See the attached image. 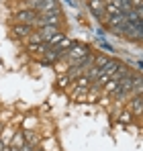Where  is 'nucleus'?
I'll use <instances>...</instances> for the list:
<instances>
[{
	"label": "nucleus",
	"mask_w": 143,
	"mask_h": 151,
	"mask_svg": "<svg viewBox=\"0 0 143 151\" xmlns=\"http://www.w3.org/2000/svg\"><path fill=\"white\" fill-rule=\"evenodd\" d=\"M68 82H70V78H68V76L59 78V86H61V88H66V86H68Z\"/></svg>",
	"instance_id": "obj_15"
},
{
	"label": "nucleus",
	"mask_w": 143,
	"mask_h": 151,
	"mask_svg": "<svg viewBox=\"0 0 143 151\" xmlns=\"http://www.w3.org/2000/svg\"><path fill=\"white\" fill-rule=\"evenodd\" d=\"M90 53H88V49L84 47V45H72L70 49L66 51V55H64V59H68L70 63H76V61H80V59H84V57H88Z\"/></svg>",
	"instance_id": "obj_2"
},
{
	"label": "nucleus",
	"mask_w": 143,
	"mask_h": 151,
	"mask_svg": "<svg viewBox=\"0 0 143 151\" xmlns=\"http://www.w3.org/2000/svg\"><path fill=\"white\" fill-rule=\"evenodd\" d=\"M139 29H141V33H143V21H141V23H139Z\"/></svg>",
	"instance_id": "obj_21"
},
{
	"label": "nucleus",
	"mask_w": 143,
	"mask_h": 151,
	"mask_svg": "<svg viewBox=\"0 0 143 151\" xmlns=\"http://www.w3.org/2000/svg\"><path fill=\"white\" fill-rule=\"evenodd\" d=\"M4 139H12V131L6 129V131H4Z\"/></svg>",
	"instance_id": "obj_18"
},
{
	"label": "nucleus",
	"mask_w": 143,
	"mask_h": 151,
	"mask_svg": "<svg viewBox=\"0 0 143 151\" xmlns=\"http://www.w3.org/2000/svg\"><path fill=\"white\" fill-rule=\"evenodd\" d=\"M25 143H27V139H25V133H19V135H12V147H17V149H21Z\"/></svg>",
	"instance_id": "obj_10"
},
{
	"label": "nucleus",
	"mask_w": 143,
	"mask_h": 151,
	"mask_svg": "<svg viewBox=\"0 0 143 151\" xmlns=\"http://www.w3.org/2000/svg\"><path fill=\"white\" fill-rule=\"evenodd\" d=\"M39 43H45L43 37H41L39 33H31V35H29V45H39Z\"/></svg>",
	"instance_id": "obj_11"
},
{
	"label": "nucleus",
	"mask_w": 143,
	"mask_h": 151,
	"mask_svg": "<svg viewBox=\"0 0 143 151\" xmlns=\"http://www.w3.org/2000/svg\"><path fill=\"white\" fill-rule=\"evenodd\" d=\"M21 151H35V149H33V145H31V143H25L23 147H21Z\"/></svg>",
	"instance_id": "obj_17"
},
{
	"label": "nucleus",
	"mask_w": 143,
	"mask_h": 151,
	"mask_svg": "<svg viewBox=\"0 0 143 151\" xmlns=\"http://www.w3.org/2000/svg\"><path fill=\"white\" fill-rule=\"evenodd\" d=\"M59 31H57V27H41V31H39V35L43 37V41H49L53 35H57Z\"/></svg>",
	"instance_id": "obj_8"
},
{
	"label": "nucleus",
	"mask_w": 143,
	"mask_h": 151,
	"mask_svg": "<svg viewBox=\"0 0 143 151\" xmlns=\"http://www.w3.org/2000/svg\"><path fill=\"white\" fill-rule=\"evenodd\" d=\"M119 121H121V123H129V121H131V112H129V110L121 112V114H119Z\"/></svg>",
	"instance_id": "obj_13"
},
{
	"label": "nucleus",
	"mask_w": 143,
	"mask_h": 151,
	"mask_svg": "<svg viewBox=\"0 0 143 151\" xmlns=\"http://www.w3.org/2000/svg\"><path fill=\"white\" fill-rule=\"evenodd\" d=\"M88 6H90V10L94 12L96 17H102V14L106 12V2H104V0H90Z\"/></svg>",
	"instance_id": "obj_5"
},
{
	"label": "nucleus",
	"mask_w": 143,
	"mask_h": 151,
	"mask_svg": "<svg viewBox=\"0 0 143 151\" xmlns=\"http://www.w3.org/2000/svg\"><path fill=\"white\" fill-rule=\"evenodd\" d=\"M33 10H39L41 14L51 12V10H57V0H35Z\"/></svg>",
	"instance_id": "obj_4"
},
{
	"label": "nucleus",
	"mask_w": 143,
	"mask_h": 151,
	"mask_svg": "<svg viewBox=\"0 0 143 151\" xmlns=\"http://www.w3.org/2000/svg\"><path fill=\"white\" fill-rule=\"evenodd\" d=\"M37 19H39V14H37V10H33V8H29V10H21L19 14H17V21L21 23V25H37Z\"/></svg>",
	"instance_id": "obj_3"
},
{
	"label": "nucleus",
	"mask_w": 143,
	"mask_h": 151,
	"mask_svg": "<svg viewBox=\"0 0 143 151\" xmlns=\"http://www.w3.org/2000/svg\"><path fill=\"white\" fill-rule=\"evenodd\" d=\"M129 112L131 114H141L143 112V98L141 96H133V100L129 102Z\"/></svg>",
	"instance_id": "obj_6"
},
{
	"label": "nucleus",
	"mask_w": 143,
	"mask_h": 151,
	"mask_svg": "<svg viewBox=\"0 0 143 151\" xmlns=\"http://www.w3.org/2000/svg\"><path fill=\"white\" fill-rule=\"evenodd\" d=\"M12 31H14L17 37H29V35L33 33V27L31 25H21V23H19V25H14Z\"/></svg>",
	"instance_id": "obj_7"
},
{
	"label": "nucleus",
	"mask_w": 143,
	"mask_h": 151,
	"mask_svg": "<svg viewBox=\"0 0 143 151\" xmlns=\"http://www.w3.org/2000/svg\"><path fill=\"white\" fill-rule=\"evenodd\" d=\"M92 86V80L88 78V76H82V78H76V88H84V90H88Z\"/></svg>",
	"instance_id": "obj_9"
},
{
	"label": "nucleus",
	"mask_w": 143,
	"mask_h": 151,
	"mask_svg": "<svg viewBox=\"0 0 143 151\" xmlns=\"http://www.w3.org/2000/svg\"><path fill=\"white\" fill-rule=\"evenodd\" d=\"M4 147H6V145H4V141L0 139V151H4Z\"/></svg>",
	"instance_id": "obj_20"
},
{
	"label": "nucleus",
	"mask_w": 143,
	"mask_h": 151,
	"mask_svg": "<svg viewBox=\"0 0 143 151\" xmlns=\"http://www.w3.org/2000/svg\"><path fill=\"white\" fill-rule=\"evenodd\" d=\"M4 151H21V149H17V147H4Z\"/></svg>",
	"instance_id": "obj_19"
},
{
	"label": "nucleus",
	"mask_w": 143,
	"mask_h": 151,
	"mask_svg": "<svg viewBox=\"0 0 143 151\" xmlns=\"http://www.w3.org/2000/svg\"><path fill=\"white\" fill-rule=\"evenodd\" d=\"M61 23V12H59V8L57 10H51V12H45V14H41L39 19H37V25L39 27H57Z\"/></svg>",
	"instance_id": "obj_1"
},
{
	"label": "nucleus",
	"mask_w": 143,
	"mask_h": 151,
	"mask_svg": "<svg viewBox=\"0 0 143 151\" xmlns=\"http://www.w3.org/2000/svg\"><path fill=\"white\" fill-rule=\"evenodd\" d=\"M106 61H108V57H104V55L102 57H96V68H102Z\"/></svg>",
	"instance_id": "obj_14"
},
{
	"label": "nucleus",
	"mask_w": 143,
	"mask_h": 151,
	"mask_svg": "<svg viewBox=\"0 0 143 151\" xmlns=\"http://www.w3.org/2000/svg\"><path fill=\"white\" fill-rule=\"evenodd\" d=\"M135 14L139 17V21H143V4L139 6V8H135Z\"/></svg>",
	"instance_id": "obj_16"
},
{
	"label": "nucleus",
	"mask_w": 143,
	"mask_h": 151,
	"mask_svg": "<svg viewBox=\"0 0 143 151\" xmlns=\"http://www.w3.org/2000/svg\"><path fill=\"white\" fill-rule=\"evenodd\" d=\"M64 37H66V35H64V33H57V35H53V37H51V39H49V41H45V43H47L49 47H55V45H57V43H59V41H61V39H64Z\"/></svg>",
	"instance_id": "obj_12"
}]
</instances>
